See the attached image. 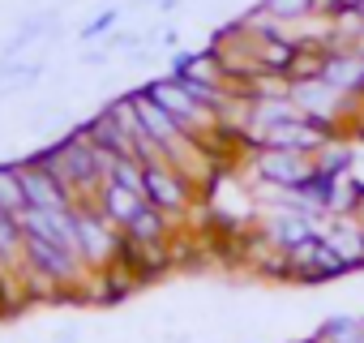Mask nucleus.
<instances>
[{"label":"nucleus","mask_w":364,"mask_h":343,"mask_svg":"<svg viewBox=\"0 0 364 343\" xmlns=\"http://www.w3.org/2000/svg\"><path fill=\"white\" fill-rule=\"evenodd\" d=\"M146 90H150V99H159L180 125H185V133H193V137L206 146V133L219 125V112H215V107H206L198 95H189V86L180 82V78H159V82H150Z\"/></svg>","instance_id":"f257e3e1"},{"label":"nucleus","mask_w":364,"mask_h":343,"mask_svg":"<svg viewBox=\"0 0 364 343\" xmlns=\"http://www.w3.org/2000/svg\"><path fill=\"white\" fill-rule=\"evenodd\" d=\"M291 103L300 107V116H309L313 125H321L326 133H334V125L343 120V112L355 99L343 95L338 86H330L326 78H300V82H291Z\"/></svg>","instance_id":"f03ea898"},{"label":"nucleus","mask_w":364,"mask_h":343,"mask_svg":"<svg viewBox=\"0 0 364 343\" xmlns=\"http://www.w3.org/2000/svg\"><path fill=\"white\" fill-rule=\"evenodd\" d=\"M253 172L266 181V185H279V189H300L313 172H317V159L304 154V150H279V146H257V159H253Z\"/></svg>","instance_id":"7ed1b4c3"},{"label":"nucleus","mask_w":364,"mask_h":343,"mask_svg":"<svg viewBox=\"0 0 364 343\" xmlns=\"http://www.w3.org/2000/svg\"><path fill=\"white\" fill-rule=\"evenodd\" d=\"M146 198H150V206H159L167 215H185L189 211V181H185V172H176L171 159L146 163Z\"/></svg>","instance_id":"20e7f679"},{"label":"nucleus","mask_w":364,"mask_h":343,"mask_svg":"<svg viewBox=\"0 0 364 343\" xmlns=\"http://www.w3.org/2000/svg\"><path fill=\"white\" fill-rule=\"evenodd\" d=\"M26 262H31V270H39V275L52 279L56 287L77 283V279H82V266H86L73 249H60V245H52V241H39V236H26Z\"/></svg>","instance_id":"39448f33"},{"label":"nucleus","mask_w":364,"mask_h":343,"mask_svg":"<svg viewBox=\"0 0 364 343\" xmlns=\"http://www.w3.org/2000/svg\"><path fill=\"white\" fill-rule=\"evenodd\" d=\"M22 185H26V202L35 211H65L77 202V194L56 176L52 167H35V163H22Z\"/></svg>","instance_id":"423d86ee"},{"label":"nucleus","mask_w":364,"mask_h":343,"mask_svg":"<svg viewBox=\"0 0 364 343\" xmlns=\"http://www.w3.org/2000/svg\"><path fill=\"white\" fill-rule=\"evenodd\" d=\"M287 262H291V270H300L304 279H334V275L347 270V262L330 249V241H326L321 232H313L309 241H300L296 249H287Z\"/></svg>","instance_id":"0eeeda50"},{"label":"nucleus","mask_w":364,"mask_h":343,"mask_svg":"<svg viewBox=\"0 0 364 343\" xmlns=\"http://www.w3.org/2000/svg\"><path fill=\"white\" fill-rule=\"evenodd\" d=\"M150 198L146 194H137V189H129V185H120V181H103L99 185V211L116 223V228H129L137 215H141V206H146Z\"/></svg>","instance_id":"6e6552de"},{"label":"nucleus","mask_w":364,"mask_h":343,"mask_svg":"<svg viewBox=\"0 0 364 343\" xmlns=\"http://www.w3.org/2000/svg\"><path fill=\"white\" fill-rule=\"evenodd\" d=\"M82 133H86L103 154H137V137H133L107 107H103L99 116H90V120L82 125Z\"/></svg>","instance_id":"1a4fd4ad"},{"label":"nucleus","mask_w":364,"mask_h":343,"mask_svg":"<svg viewBox=\"0 0 364 343\" xmlns=\"http://www.w3.org/2000/svg\"><path fill=\"white\" fill-rule=\"evenodd\" d=\"M317 228H321V219H309V215H300V211H283V215H274V219L266 223V241H270L274 249H296V245L309 241Z\"/></svg>","instance_id":"9d476101"},{"label":"nucleus","mask_w":364,"mask_h":343,"mask_svg":"<svg viewBox=\"0 0 364 343\" xmlns=\"http://www.w3.org/2000/svg\"><path fill=\"white\" fill-rule=\"evenodd\" d=\"M129 232V241L137 245V249H159L163 241H167V211H159V206H141V215L124 228Z\"/></svg>","instance_id":"9b49d317"},{"label":"nucleus","mask_w":364,"mask_h":343,"mask_svg":"<svg viewBox=\"0 0 364 343\" xmlns=\"http://www.w3.org/2000/svg\"><path fill=\"white\" fill-rule=\"evenodd\" d=\"M26 202V185H22V163H0V211L22 215Z\"/></svg>","instance_id":"f8f14e48"},{"label":"nucleus","mask_w":364,"mask_h":343,"mask_svg":"<svg viewBox=\"0 0 364 343\" xmlns=\"http://www.w3.org/2000/svg\"><path fill=\"white\" fill-rule=\"evenodd\" d=\"M262 9H266L279 26H287V22H304V18L321 14V0H262Z\"/></svg>","instance_id":"ddd939ff"},{"label":"nucleus","mask_w":364,"mask_h":343,"mask_svg":"<svg viewBox=\"0 0 364 343\" xmlns=\"http://www.w3.org/2000/svg\"><path fill=\"white\" fill-rule=\"evenodd\" d=\"M116 18H120L116 9H107V14H99L95 22H86V31H82V39H99V35H107V31L116 26Z\"/></svg>","instance_id":"4468645a"},{"label":"nucleus","mask_w":364,"mask_h":343,"mask_svg":"<svg viewBox=\"0 0 364 343\" xmlns=\"http://www.w3.org/2000/svg\"><path fill=\"white\" fill-rule=\"evenodd\" d=\"M360 18H364V5H360Z\"/></svg>","instance_id":"2eb2a0df"}]
</instances>
